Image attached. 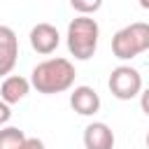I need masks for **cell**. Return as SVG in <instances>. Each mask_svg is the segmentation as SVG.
Listing matches in <instances>:
<instances>
[{
	"instance_id": "obj_16",
	"label": "cell",
	"mask_w": 149,
	"mask_h": 149,
	"mask_svg": "<svg viewBox=\"0 0 149 149\" xmlns=\"http://www.w3.org/2000/svg\"><path fill=\"white\" fill-rule=\"evenodd\" d=\"M144 142H147V149H149V133H147V140H144Z\"/></svg>"
},
{
	"instance_id": "obj_2",
	"label": "cell",
	"mask_w": 149,
	"mask_h": 149,
	"mask_svg": "<svg viewBox=\"0 0 149 149\" xmlns=\"http://www.w3.org/2000/svg\"><path fill=\"white\" fill-rule=\"evenodd\" d=\"M68 49L77 61H88L95 49H98V40H100V26L95 19L91 16H74L68 23Z\"/></svg>"
},
{
	"instance_id": "obj_12",
	"label": "cell",
	"mask_w": 149,
	"mask_h": 149,
	"mask_svg": "<svg viewBox=\"0 0 149 149\" xmlns=\"http://www.w3.org/2000/svg\"><path fill=\"white\" fill-rule=\"evenodd\" d=\"M9 119H12V109H9V105L0 98V126H5Z\"/></svg>"
},
{
	"instance_id": "obj_13",
	"label": "cell",
	"mask_w": 149,
	"mask_h": 149,
	"mask_svg": "<svg viewBox=\"0 0 149 149\" xmlns=\"http://www.w3.org/2000/svg\"><path fill=\"white\" fill-rule=\"evenodd\" d=\"M19 149H44V142H42L40 137H28Z\"/></svg>"
},
{
	"instance_id": "obj_8",
	"label": "cell",
	"mask_w": 149,
	"mask_h": 149,
	"mask_svg": "<svg viewBox=\"0 0 149 149\" xmlns=\"http://www.w3.org/2000/svg\"><path fill=\"white\" fill-rule=\"evenodd\" d=\"M84 147L86 149H114V133L107 123L93 121L84 128Z\"/></svg>"
},
{
	"instance_id": "obj_7",
	"label": "cell",
	"mask_w": 149,
	"mask_h": 149,
	"mask_svg": "<svg viewBox=\"0 0 149 149\" xmlns=\"http://www.w3.org/2000/svg\"><path fill=\"white\" fill-rule=\"evenodd\" d=\"M70 107L81 116H93L100 109V95L91 86H74L70 93Z\"/></svg>"
},
{
	"instance_id": "obj_6",
	"label": "cell",
	"mask_w": 149,
	"mask_h": 149,
	"mask_svg": "<svg viewBox=\"0 0 149 149\" xmlns=\"http://www.w3.org/2000/svg\"><path fill=\"white\" fill-rule=\"evenodd\" d=\"M19 61V37L9 26H0V77H9Z\"/></svg>"
},
{
	"instance_id": "obj_14",
	"label": "cell",
	"mask_w": 149,
	"mask_h": 149,
	"mask_svg": "<svg viewBox=\"0 0 149 149\" xmlns=\"http://www.w3.org/2000/svg\"><path fill=\"white\" fill-rule=\"evenodd\" d=\"M140 107H142V112L149 116V88H144V91L140 93Z\"/></svg>"
},
{
	"instance_id": "obj_5",
	"label": "cell",
	"mask_w": 149,
	"mask_h": 149,
	"mask_svg": "<svg viewBox=\"0 0 149 149\" xmlns=\"http://www.w3.org/2000/svg\"><path fill=\"white\" fill-rule=\"evenodd\" d=\"M28 40H30L33 51H37V54H42V56L54 54V51L58 49V44H61L58 28L51 26V23H44V21H42V23H35V26L30 28Z\"/></svg>"
},
{
	"instance_id": "obj_4",
	"label": "cell",
	"mask_w": 149,
	"mask_h": 149,
	"mask_svg": "<svg viewBox=\"0 0 149 149\" xmlns=\"http://www.w3.org/2000/svg\"><path fill=\"white\" fill-rule=\"evenodd\" d=\"M107 86L116 100H133L142 93V74L130 65H116L109 72Z\"/></svg>"
},
{
	"instance_id": "obj_1",
	"label": "cell",
	"mask_w": 149,
	"mask_h": 149,
	"mask_svg": "<svg viewBox=\"0 0 149 149\" xmlns=\"http://www.w3.org/2000/svg\"><path fill=\"white\" fill-rule=\"evenodd\" d=\"M74 65L68 58H47L42 63H37L30 72V84L33 88H37V93L44 95H54V93H63L68 88H72L74 84Z\"/></svg>"
},
{
	"instance_id": "obj_10",
	"label": "cell",
	"mask_w": 149,
	"mask_h": 149,
	"mask_svg": "<svg viewBox=\"0 0 149 149\" xmlns=\"http://www.w3.org/2000/svg\"><path fill=\"white\" fill-rule=\"evenodd\" d=\"M26 133L16 126H5L0 128V149H19L26 142Z\"/></svg>"
},
{
	"instance_id": "obj_15",
	"label": "cell",
	"mask_w": 149,
	"mask_h": 149,
	"mask_svg": "<svg viewBox=\"0 0 149 149\" xmlns=\"http://www.w3.org/2000/svg\"><path fill=\"white\" fill-rule=\"evenodd\" d=\"M137 2H140V7H142V9H149V0H137Z\"/></svg>"
},
{
	"instance_id": "obj_11",
	"label": "cell",
	"mask_w": 149,
	"mask_h": 149,
	"mask_svg": "<svg viewBox=\"0 0 149 149\" xmlns=\"http://www.w3.org/2000/svg\"><path fill=\"white\" fill-rule=\"evenodd\" d=\"M72 9L79 12L81 16H88V14H95L100 7H102V0H70Z\"/></svg>"
},
{
	"instance_id": "obj_9",
	"label": "cell",
	"mask_w": 149,
	"mask_h": 149,
	"mask_svg": "<svg viewBox=\"0 0 149 149\" xmlns=\"http://www.w3.org/2000/svg\"><path fill=\"white\" fill-rule=\"evenodd\" d=\"M30 86H33L30 79H26V77H21V74H9V77L2 79L0 98H2L7 105H16V102H21V100L28 95Z\"/></svg>"
},
{
	"instance_id": "obj_3",
	"label": "cell",
	"mask_w": 149,
	"mask_h": 149,
	"mask_svg": "<svg viewBox=\"0 0 149 149\" xmlns=\"http://www.w3.org/2000/svg\"><path fill=\"white\" fill-rule=\"evenodd\" d=\"M149 49V23L135 21L119 28L112 37V54L119 61H130Z\"/></svg>"
}]
</instances>
